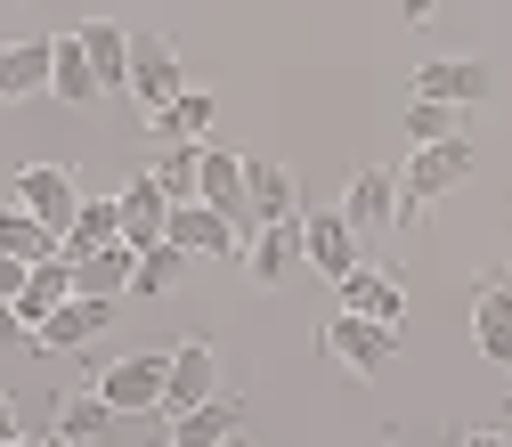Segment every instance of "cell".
<instances>
[{
	"label": "cell",
	"mask_w": 512,
	"mask_h": 447,
	"mask_svg": "<svg viewBox=\"0 0 512 447\" xmlns=\"http://www.w3.org/2000/svg\"><path fill=\"white\" fill-rule=\"evenodd\" d=\"M472 179V139H439V147H415L407 179H399V228H415L439 196H456Z\"/></svg>",
	"instance_id": "1"
},
{
	"label": "cell",
	"mask_w": 512,
	"mask_h": 447,
	"mask_svg": "<svg viewBox=\"0 0 512 447\" xmlns=\"http://www.w3.org/2000/svg\"><path fill=\"white\" fill-rule=\"evenodd\" d=\"M163 382H171V350H147V358H114L98 374V399L114 415H163Z\"/></svg>",
	"instance_id": "2"
},
{
	"label": "cell",
	"mask_w": 512,
	"mask_h": 447,
	"mask_svg": "<svg viewBox=\"0 0 512 447\" xmlns=\"http://www.w3.org/2000/svg\"><path fill=\"white\" fill-rule=\"evenodd\" d=\"M244 236L252 228H236L212 204H171V244L187 252V261H244Z\"/></svg>",
	"instance_id": "3"
},
{
	"label": "cell",
	"mask_w": 512,
	"mask_h": 447,
	"mask_svg": "<svg viewBox=\"0 0 512 447\" xmlns=\"http://www.w3.org/2000/svg\"><path fill=\"white\" fill-rule=\"evenodd\" d=\"M187 90V74H179V49L163 41V33H131V98H139V114L155 122L171 98Z\"/></svg>",
	"instance_id": "4"
},
{
	"label": "cell",
	"mask_w": 512,
	"mask_h": 447,
	"mask_svg": "<svg viewBox=\"0 0 512 447\" xmlns=\"http://www.w3.org/2000/svg\"><path fill=\"white\" fill-rule=\"evenodd\" d=\"M326 350L358 374V382H374L382 366H391V350H399V326H374V317H358V309H342L334 326H326Z\"/></svg>",
	"instance_id": "5"
},
{
	"label": "cell",
	"mask_w": 512,
	"mask_h": 447,
	"mask_svg": "<svg viewBox=\"0 0 512 447\" xmlns=\"http://www.w3.org/2000/svg\"><path fill=\"white\" fill-rule=\"evenodd\" d=\"M17 204H25L41 228L66 236V228H74V212H82V187H74V171H66V163H25V171H17Z\"/></svg>",
	"instance_id": "6"
},
{
	"label": "cell",
	"mask_w": 512,
	"mask_h": 447,
	"mask_svg": "<svg viewBox=\"0 0 512 447\" xmlns=\"http://www.w3.org/2000/svg\"><path fill=\"white\" fill-rule=\"evenodd\" d=\"M488 90H496L488 57H431V66H415V98H439V106H480Z\"/></svg>",
	"instance_id": "7"
},
{
	"label": "cell",
	"mask_w": 512,
	"mask_h": 447,
	"mask_svg": "<svg viewBox=\"0 0 512 447\" xmlns=\"http://www.w3.org/2000/svg\"><path fill=\"white\" fill-rule=\"evenodd\" d=\"M204 399H220V350L212 342H179L171 350V382H163V415H187Z\"/></svg>",
	"instance_id": "8"
},
{
	"label": "cell",
	"mask_w": 512,
	"mask_h": 447,
	"mask_svg": "<svg viewBox=\"0 0 512 447\" xmlns=\"http://www.w3.org/2000/svg\"><path fill=\"white\" fill-rule=\"evenodd\" d=\"M301 252H309V269L334 277V285L358 269V228L342 220V204L334 212H301Z\"/></svg>",
	"instance_id": "9"
},
{
	"label": "cell",
	"mask_w": 512,
	"mask_h": 447,
	"mask_svg": "<svg viewBox=\"0 0 512 447\" xmlns=\"http://www.w3.org/2000/svg\"><path fill=\"white\" fill-rule=\"evenodd\" d=\"M122 244L131 252H155V244H171V196L155 187V171H139L131 187H122Z\"/></svg>",
	"instance_id": "10"
},
{
	"label": "cell",
	"mask_w": 512,
	"mask_h": 447,
	"mask_svg": "<svg viewBox=\"0 0 512 447\" xmlns=\"http://www.w3.org/2000/svg\"><path fill=\"white\" fill-rule=\"evenodd\" d=\"M293 261H309V252H301V220H269V228L244 236V277L252 285H285Z\"/></svg>",
	"instance_id": "11"
},
{
	"label": "cell",
	"mask_w": 512,
	"mask_h": 447,
	"mask_svg": "<svg viewBox=\"0 0 512 447\" xmlns=\"http://www.w3.org/2000/svg\"><path fill=\"white\" fill-rule=\"evenodd\" d=\"M244 163H252V155H228V147H212V139H204V179H196V204L228 212L236 228H252V196H244Z\"/></svg>",
	"instance_id": "12"
},
{
	"label": "cell",
	"mask_w": 512,
	"mask_h": 447,
	"mask_svg": "<svg viewBox=\"0 0 512 447\" xmlns=\"http://www.w3.org/2000/svg\"><path fill=\"white\" fill-rule=\"evenodd\" d=\"M342 220L366 236V228H399V179L391 171H374V163H358L350 171V196H342Z\"/></svg>",
	"instance_id": "13"
},
{
	"label": "cell",
	"mask_w": 512,
	"mask_h": 447,
	"mask_svg": "<svg viewBox=\"0 0 512 447\" xmlns=\"http://www.w3.org/2000/svg\"><path fill=\"white\" fill-rule=\"evenodd\" d=\"M472 342L488 366H512V285L504 277H480V293H472Z\"/></svg>",
	"instance_id": "14"
},
{
	"label": "cell",
	"mask_w": 512,
	"mask_h": 447,
	"mask_svg": "<svg viewBox=\"0 0 512 447\" xmlns=\"http://www.w3.org/2000/svg\"><path fill=\"white\" fill-rule=\"evenodd\" d=\"M106 326H114V301L74 293L66 309H49V317H41V334H33V342H41V350H82V342H98Z\"/></svg>",
	"instance_id": "15"
},
{
	"label": "cell",
	"mask_w": 512,
	"mask_h": 447,
	"mask_svg": "<svg viewBox=\"0 0 512 447\" xmlns=\"http://www.w3.org/2000/svg\"><path fill=\"white\" fill-rule=\"evenodd\" d=\"M236 431H244V399H236V391H220V399H204V407L171 415V447H228Z\"/></svg>",
	"instance_id": "16"
},
{
	"label": "cell",
	"mask_w": 512,
	"mask_h": 447,
	"mask_svg": "<svg viewBox=\"0 0 512 447\" xmlns=\"http://www.w3.org/2000/svg\"><path fill=\"white\" fill-rule=\"evenodd\" d=\"M244 196H252V228L269 220H301V187L285 163H244Z\"/></svg>",
	"instance_id": "17"
},
{
	"label": "cell",
	"mask_w": 512,
	"mask_h": 447,
	"mask_svg": "<svg viewBox=\"0 0 512 447\" xmlns=\"http://www.w3.org/2000/svg\"><path fill=\"white\" fill-rule=\"evenodd\" d=\"M131 277H139V252H131V244H98V252L74 261V293H90V301L131 293Z\"/></svg>",
	"instance_id": "18"
},
{
	"label": "cell",
	"mask_w": 512,
	"mask_h": 447,
	"mask_svg": "<svg viewBox=\"0 0 512 447\" xmlns=\"http://www.w3.org/2000/svg\"><path fill=\"white\" fill-rule=\"evenodd\" d=\"M49 66H57V41H17L0 49V98H49Z\"/></svg>",
	"instance_id": "19"
},
{
	"label": "cell",
	"mask_w": 512,
	"mask_h": 447,
	"mask_svg": "<svg viewBox=\"0 0 512 447\" xmlns=\"http://www.w3.org/2000/svg\"><path fill=\"white\" fill-rule=\"evenodd\" d=\"M342 309L374 317V326H399V317H407V293H399L391 269H350V277H342Z\"/></svg>",
	"instance_id": "20"
},
{
	"label": "cell",
	"mask_w": 512,
	"mask_h": 447,
	"mask_svg": "<svg viewBox=\"0 0 512 447\" xmlns=\"http://www.w3.org/2000/svg\"><path fill=\"white\" fill-rule=\"evenodd\" d=\"M0 252L33 269V261H57V252H66V236H57V228H41V220H33V212L9 196V204H0Z\"/></svg>",
	"instance_id": "21"
},
{
	"label": "cell",
	"mask_w": 512,
	"mask_h": 447,
	"mask_svg": "<svg viewBox=\"0 0 512 447\" xmlns=\"http://www.w3.org/2000/svg\"><path fill=\"white\" fill-rule=\"evenodd\" d=\"M49 98H66V106H98V66H90V49L82 33H57V66H49Z\"/></svg>",
	"instance_id": "22"
},
{
	"label": "cell",
	"mask_w": 512,
	"mask_h": 447,
	"mask_svg": "<svg viewBox=\"0 0 512 447\" xmlns=\"http://www.w3.org/2000/svg\"><path fill=\"white\" fill-rule=\"evenodd\" d=\"M66 301H74V261H66V252H57V261H33V277H25V293H17V317L41 334V317L66 309Z\"/></svg>",
	"instance_id": "23"
},
{
	"label": "cell",
	"mask_w": 512,
	"mask_h": 447,
	"mask_svg": "<svg viewBox=\"0 0 512 447\" xmlns=\"http://www.w3.org/2000/svg\"><path fill=\"white\" fill-rule=\"evenodd\" d=\"M212 106H220L212 90H179V98H171V106H163V114L147 122V131H155L163 147H187V139H212Z\"/></svg>",
	"instance_id": "24"
},
{
	"label": "cell",
	"mask_w": 512,
	"mask_h": 447,
	"mask_svg": "<svg viewBox=\"0 0 512 447\" xmlns=\"http://www.w3.org/2000/svg\"><path fill=\"white\" fill-rule=\"evenodd\" d=\"M82 49H90V66H98V90L114 98V90H131V33L122 25H82Z\"/></svg>",
	"instance_id": "25"
},
{
	"label": "cell",
	"mask_w": 512,
	"mask_h": 447,
	"mask_svg": "<svg viewBox=\"0 0 512 447\" xmlns=\"http://www.w3.org/2000/svg\"><path fill=\"white\" fill-rule=\"evenodd\" d=\"M98 244H122V204L114 196H82V212H74V228H66V261H82V252H98Z\"/></svg>",
	"instance_id": "26"
},
{
	"label": "cell",
	"mask_w": 512,
	"mask_h": 447,
	"mask_svg": "<svg viewBox=\"0 0 512 447\" xmlns=\"http://www.w3.org/2000/svg\"><path fill=\"white\" fill-rule=\"evenodd\" d=\"M196 179H204V139L163 147V163H155V187H163L171 204H196Z\"/></svg>",
	"instance_id": "27"
},
{
	"label": "cell",
	"mask_w": 512,
	"mask_h": 447,
	"mask_svg": "<svg viewBox=\"0 0 512 447\" xmlns=\"http://www.w3.org/2000/svg\"><path fill=\"white\" fill-rule=\"evenodd\" d=\"M106 423H114V407L98 391H66V399H57V439H98Z\"/></svg>",
	"instance_id": "28"
},
{
	"label": "cell",
	"mask_w": 512,
	"mask_h": 447,
	"mask_svg": "<svg viewBox=\"0 0 512 447\" xmlns=\"http://www.w3.org/2000/svg\"><path fill=\"white\" fill-rule=\"evenodd\" d=\"M407 139H415V147H439V139H464V106H439V98H415V106H407Z\"/></svg>",
	"instance_id": "29"
},
{
	"label": "cell",
	"mask_w": 512,
	"mask_h": 447,
	"mask_svg": "<svg viewBox=\"0 0 512 447\" xmlns=\"http://www.w3.org/2000/svg\"><path fill=\"white\" fill-rule=\"evenodd\" d=\"M179 277H187V252L179 244H155V252H139L131 293H179Z\"/></svg>",
	"instance_id": "30"
},
{
	"label": "cell",
	"mask_w": 512,
	"mask_h": 447,
	"mask_svg": "<svg viewBox=\"0 0 512 447\" xmlns=\"http://www.w3.org/2000/svg\"><path fill=\"white\" fill-rule=\"evenodd\" d=\"M9 342H33V326L17 317V301H0V350H9Z\"/></svg>",
	"instance_id": "31"
},
{
	"label": "cell",
	"mask_w": 512,
	"mask_h": 447,
	"mask_svg": "<svg viewBox=\"0 0 512 447\" xmlns=\"http://www.w3.org/2000/svg\"><path fill=\"white\" fill-rule=\"evenodd\" d=\"M25 277H33V269H25V261H9V252H0V301H17V293H25Z\"/></svg>",
	"instance_id": "32"
},
{
	"label": "cell",
	"mask_w": 512,
	"mask_h": 447,
	"mask_svg": "<svg viewBox=\"0 0 512 447\" xmlns=\"http://www.w3.org/2000/svg\"><path fill=\"white\" fill-rule=\"evenodd\" d=\"M391 9H399L407 25H431V17H439V0H391Z\"/></svg>",
	"instance_id": "33"
},
{
	"label": "cell",
	"mask_w": 512,
	"mask_h": 447,
	"mask_svg": "<svg viewBox=\"0 0 512 447\" xmlns=\"http://www.w3.org/2000/svg\"><path fill=\"white\" fill-rule=\"evenodd\" d=\"M0 447H17V407L0 399Z\"/></svg>",
	"instance_id": "34"
},
{
	"label": "cell",
	"mask_w": 512,
	"mask_h": 447,
	"mask_svg": "<svg viewBox=\"0 0 512 447\" xmlns=\"http://www.w3.org/2000/svg\"><path fill=\"white\" fill-rule=\"evenodd\" d=\"M464 447H512V431H472Z\"/></svg>",
	"instance_id": "35"
},
{
	"label": "cell",
	"mask_w": 512,
	"mask_h": 447,
	"mask_svg": "<svg viewBox=\"0 0 512 447\" xmlns=\"http://www.w3.org/2000/svg\"><path fill=\"white\" fill-rule=\"evenodd\" d=\"M57 447H98V439H57Z\"/></svg>",
	"instance_id": "36"
},
{
	"label": "cell",
	"mask_w": 512,
	"mask_h": 447,
	"mask_svg": "<svg viewBox=\"0 0 512 447\" xmlns=\"http://www.w3.org/2000/svg\"><path fill=\"white\" fill-rule=\"evenodd\" d=\"M17 447H57V439H17Z\"/></svg>",
	"instance_id": "37"
},
{
	"label": "cell",
	"mask_w": 512,
	"mask_h": 447,
	"mask_svg": "<svg viewBox=\"0 0 512 447\" xmlns=\"http://www.w3.org/2000/svg\"><path fill=\"white\" fill-rule=\"evenodd\" d=\"M228 447H236V439H228Z\"/></svg>",
	"instance_id": "38"
}]
</instances>
